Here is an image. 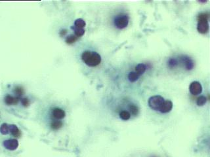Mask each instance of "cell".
I'll use <instances>...</instances> for the list:
<instances>
[{"instance_id":"obj_22","label":"cell","mask_w":210,"mask_h":157,"mask_svg":"<svg viewBox=\"0 0 210 157\" xmlns=\"http://www.w3.org/2000/svg\"><path fill=\"white\" fill-rule=\"evenodd\" d=\"M129 109H130V111H131V113L133 115H137L138 114V113H139V109H138V108L137 107L136 105H131L129 107Z\"/></svg>"},{"instance_id":"obj_1","label":"cell","mask_w":210,"mask_h":157,"mask_svg":"<svg viewBox=\"0 0 210 157\" xmlns=\"http://www.w3.org/2000/svg\"><path fill=\"white\" fill-rule=\"evenodd\" d=\"M83 62L89 67H95L101 62L100 54L94 51H84L82 54Z\"/></svg>"},{"instance_id":"obj_14","label":"cell","mask_w":210,"mask_h":157,"mask_svg":"<svg viewBox=\"0 0 210 157\" xmlns=\"http://www.w3.org/2000/svg\"><path fill=\"white\" fill-rule=\"evenodd\" d=\"M9 132V124L7 123H3L0 126V133L3 135H7Z\"/></svg>"},{"instance_id":"obj_23","label":"cell","mask_w":210,"mask_h":157,"mask_svg":"<svg viewBox=\"0 0 210 157\" xmlns=\"http://www.w3.org/2000/svg\"><path fill=\"white\" fill-rule=\"evenodd\" d=\"M21 103L23 105V106H24V107H27V106H28L30 104L29 100L27 98H22L21 100Z\"/></svg>"},{"instance_id":"obj_20","label":"cell","mask_w":210,"mask_h":157,"mask_svg":"<svg viewBox=\"0 0 210 157\" xmlns=\"http://www.w3.org/2000/svg\"><path fill=\"white\" fill-rule=\"evenodd\" d=\"M62 126H63L62 122H61V121H59V120L53 121V122L51 123V128L53 130H58L60 128H61Z\"/></svg>"},{"instance_id":"obj_8","label":"cell","mask_w":210,"mask_h":157,"mask_svg":"<svg viewBox=\"0 0 210 157\" xmlns=\"http://www.w3.org/2000/svg\"><path fill=\"white\" fill-rule=\"evenodd\" d=\"M52 115L55 119H56L57 120H61L64 118L66 113H65L64 111H63L61 109L59 108H55L52 111Z\"/></svg>"},{"instance_id":"obj_9","label":"cell","mask_w":210,"mask_h":157,"mask_svg":"<svg viewBox=\"0 0 210 157\" xmlns=\"http://www.w3.org/2000/svg\"><path fill=\"white\" fill-rule=\"evenodd\" d=\"M19 99L20 98L17 97V96H16V97H14V96H12L11 95H7L6 96V97H5L4 101H5V103H6L7 105H16L17 104H18Z\"/></svg>"},{"instance_id":"obj_3","label":"cell","mask_w":210,"mask_h":157,"mask_svg":"<svg viewBox=\"0 0 210 157\" xmlns=\"http://www.w3.org/2000/svg\"><path fill=\"white\" fill-rule=\"evenodd\" d=\"M164 98L161 96H154L148 100V105L155 111H159L164 102Z\"/></svg>"},{"instance_id":"obj_15","label":"cell","mask_w":210,"mask_h":157,"mask_svg":"<svg viewBox=\"0 0 210 157\" xmlns=\"http://www.w3.org/2000/svg\"><path fill=\"white\" fill-rule=\"evenodd\" d=\"M139 75L136 72H130L128 75V79L131 82H135L139 79Z\"/></svg>"},{"instance_id":"obj_17","label":"cell","mask_w":210,"mask_h":157,"mask_svg":"<svg viewBox=\"0 0 210 157\" xmlns=\"http://www.w3.org/2000/svg\"><path fill=\"white\" fill-rule=\"evenodd\" d=\"M78 38V37H77L75 35H69V36L67 37V38L66 39V43L69 45L73 44L74 42H76L77 41Z\"/></svg>"},{"instance_id":"obj_18","label":"cell","mask_w":210,"mask_h":157,"mask_svg":"<svg viewBox=\"0 0 210 157\" xmlns=\"http://www.w3.org/2000/svg\"><path fill=\"white\" fill-rule=\"evenodd\" d=\"M119 116L120 118L124 120H127L131 117V115L127 111H123L119 113Z\"/></svg>"},{"instance_id":"obj_21","label":"cell","mask_w":210,"mask_h":157,"mask_svg":"<svg viewBox=\"0 0 210 157\" xmlns=\"http://www.w3.org/2000/svg\"><path fill=\"white\" fill-rule=\"evenodd\" d=\"M14 92H15L16 95L17 97L18 98H21V96L24 93V91H23V89L21 88V87H17L15 88V89H14Z\"/></svg>"},{"instance_id":"obj_4","label":"cell","mask_w":210,"mask_h":157,"mask_svg":"<svg viewBox=\"0 0 210 157\" xmlns=\"http://www.w3.org/2000/svg\"><path fill=\"white\" fill-rule=\"evenodd\" d=\"M129 17L126 14H120L114 19V25L118 29H123L127 26Z\"/></svg>"},{"instance_id":"obj_7","label":"cell","mask_w":210,"mask_h":157,"mask_svg":"<svg viewBox=\"0 0 210 157\" xmlns=\"http://www.w3.org/2000/svg\"><path fill=\"white\" fill-rule=\"evenodd\" d=\"M173 108V103L169 100L164 101L159 111L162 113H167L170 112Z\"/></svg>"},{"instance_id":"obj_13","label":"cell","mask_w":210,"mask_h":157,"mask_svg":"<svg viewBox=\"0 0 210 157\" xmlns=\"http://www.w3.org/2000/svg\"><path fill=\"white\" fill-rule=\"evenodd\" d=\"M146 69H147V67L145 65L143 64H138L135 67V72L139 75H141L145 72Z\"/></svg>"},{"instance_id":"obj_10","label":"cell","mask_w":210,"mask_h":157,"mask_svg":"<svg viewBox=\"0 0 210 157\" xmlns=\"http://www.w3.org/2000/svg\"><path fill=\"white\" fill-rule=\"evenodd\" d=\"M9 132L11 134V135L15 138H20L21 135V131L18 128L17 126L15 124H10L9 125Z\"/></svg>"},{"instance_id":"obj_24","label":"cell","mask_w":210,"mask_h":157,"mask_svg":"<svg viewBox=\"0 0 210 157\" xmlns=\"http://www.w3.org/2000/svg\"><path fill=\"white\" fill-rule=\"evenodd\" d=\"M177 64V62L176 59L170 60V61L169 62V65L170 67H175Z\"/></svg>"},{"instance_id":"obj_12","label":"cell","mask_w":210,"mask_h":157,"mask_svg":"<svg viewBox=\"0 0 210 157\" xmlns=\"http://www.w3.org/2000/svg\"><path fill=\"white\" fill-rule=\"evenodd\" d=\"M86 26V23L85 22L84 20L82 18H78L74 22V27L79 28V29H83L84 27Z\"/></svg>"},{"instance_id":"obj_19","label":"cell","mask_w":210,"mask_h":157,"mask_svg":"<svg viewBox=\"0 0 210 157\" xmlns=\"http://www.w3.org/2000/svg\"><path fill=\"white\" fill-rule=\"evenodd\" d=\"M207 102V98L204 96H201L198 98L197 100V105L198 106H202Z\"/></svg>"},{"instance_id":"obj_2","label":"cell","mask_w":210,"mask_h":157,"mask_svg":"<svg viewBox=\"0 0 210 157\" xmlns=\"http://www.w3.org/2000/svg\"><path fill=\"white\" fill-rule=\"evenodd\" d=\"M209 14L207 13H202L198 14L197 17L198 31L202 34L208 33L209 30V24H208Z\"/></svg>"},{"instance_id":"obj_16","label":"cell","mask_w":210,"mask_h":157,"mask_svg":"<svg viewBox=\"0 0 210 157\" xmlns=\"http://www.w3.org/2000/svg\"><path fill=\"white\" fill-rule=\"evenodd\" d=\"M72 29H74L75 35H76L77 37H82V35H83L85 33V29H79V28H75L74 26L72 27Z\"/></svg>"},{"instance_id":"obj_5","label":"cell","mask_w":210,"mask_h":157,"mask_svg":"<svg viewBox=\"0 0 210 157\" xmlns=\"http://www.w3.org/2000/svg\"><path fill=\"white\" fill-rule=\"evenodd\" d=\"M3 146L7 150L14 151L18 148V141L16 139H9L4 141Z\"/></svg>"},{"instance_id":"obj_11","label":"cell","mask_w":210,"mask_h":157,"mask_svg":"<svg viewBox=\"0 0 210 157\" xmlns=\"http://www.w3.org/2000/svg\"><path fill=\"white\" fill-rule=\"evenodd\" d=\"M183 61L184 62L185 64V66L187 69H191L194 67V63L192 62V60L189 57H184L183 58Z\"/></svg>"},{"instance_id":"obj_6","label":"cell","mask_w":210,"mask_h":157,"mask_svg":"<svg viewBox=\"0 0 210 157\" xmlns=\"http://www.w3.org/2000/svg\"><path fill=\"white\" fill-rule=\"evenodd\" d=\"M189 90L192 95H198L202 92V87L199 82L194 81L190 84Z\"/></svg>"}]
</instances>
